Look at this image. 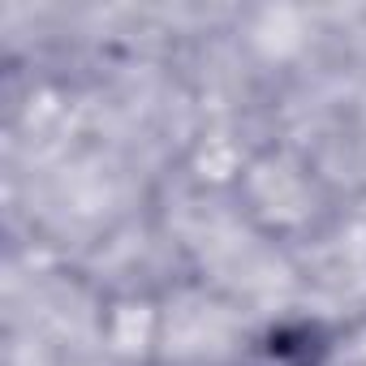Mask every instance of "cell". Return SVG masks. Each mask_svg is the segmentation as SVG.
I'll use <instances>...</instances> for the list:
<instances>
[{"label": "cell", "instance_id": "3", "mask_svg": "<svg viewBox=\"0 0 366 366\" xmlns=\"http://www.w3.org/2000/svg\"><path fill=\"white\" fill-rule=\"evenodd\" d=\"M306 366H366V315H353V319L327 327L310 345Z\"/></svg>", "mask_w": 366, "mask_h": 366}, {"label": "cell", "instance_id": "1", "mask_svg": "<svg viewBox=\"0 0 366 366\" xmlns=\"http://www.w3.org/2000/svg\"><path fill=\"white\" fill-rule=\"evenodd\" d=\"M229 194L242 224L272 246H310L336 216L340 199L327 172L293 142H254L229 172Z\"/></svg>", "mask_w": 366, "mask_h": 366}, {"label": "cell", "instance_id": "2", "mask_svg": "<svg viewBox=\"0 0 366 366\" xmlns=\"http://www.w3.org/2000/svg\"><path fill=\"white\" fill-rule=\"evenodd\" d=\"M99 340L121 362H147L164 340V302L147 289L108 293L99 306Z\"/></svg>", "mask_w": 366, "mask_h": 366}]
</instances>
